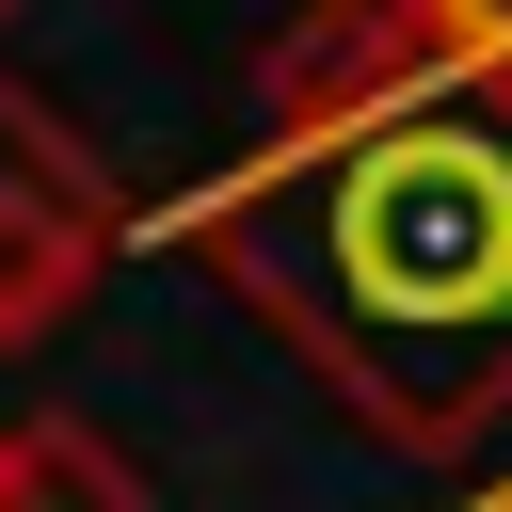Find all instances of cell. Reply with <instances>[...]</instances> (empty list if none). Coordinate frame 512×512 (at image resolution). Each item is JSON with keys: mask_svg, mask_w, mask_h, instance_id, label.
Here are the masks:
<instances>
[{"mask_svg": "<svg viewBox=\"0 0 512 512\" xmlns=\"http://www.w3.org/2000/svg\"><path fill=\"white\" fill-rule=\"evenodd\" d=\"M176 240L384 448L464 464L512 432V80L400 64L368 96H256L240 160L176 192Z\"/></svg>", "mask_w": 512, "mask_h": 512, "instance_id": "cell-1", "label": "cell"}, {"mask_svg": "<svg viewBox=\"0 0 512 512\" xmlns=\"http://www.w3.org/2000/svg\"><path fill=\"white\" fill-rule=\"evenodd\" d=\"M112 240H128V176L96 160V128H64L48 96H0V352L64 336Z\"/></svg>", "mask_w": 512, "mask_h": 512, "instance_id": "cell-2", "label": "cell"}, {"mask_svg": "<svg viewBox=\"0 0 512 512\" xmlns=\"http://www.w3.org/2000/svg\"><path fill=\"white\" fill-rule=\"evenodd\" d=\"M0 512H160L96 416H0Z\"/></svg>", "mask_w": 512, "mask_h": 512, "instance_id": "cell-3", "label": "cell"}, {"mask_svg": "<svg viewBox=\"0 0 512 512\" xmlns=\"http://www.w3.org/2000/svg\"><path fill=\"white\" fill-rule=\"evenodd\" d=\"M400 16H416V48H432V64L512 80V0H400Z\"/></svg>", "mask_w": 512, "mask_h": 512, "instance_id": "cell-4", "label": "cell"}, {"mask_svg": "<svg viewBox=\"0 0 512 512\" xmlns=\"http://www.w3.org/2000/svg\"><path fill=\"white\" fill-rule=\"evenodd\" d=\"M496 512H512V496H496Z\"/></svg>", "mask_w": 512, "mask_h": 512, "instance_id": "cell-5", "label": "cell"}, {"mask_svg": "<svg viewBox=\"0 0 512 512\" xmlns=\"http://www.w3.org/2000/svg\"><path fill=\"white\" fill-rule=\"evenodd\" d=\"M0 16H16V0H0Z\"/></svg>", "mask_w": 512, "mask_h": 512, "instance_id": "cell-6", "label": "cell"}]
</instances>
